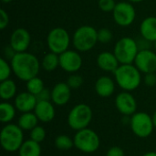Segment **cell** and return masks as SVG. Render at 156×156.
I'll return each mask as SVG.
<instances>
[{"mask_svg":"<svg viewBox=\"0 0 156 156\" xmlns=\"http://www.w3.org/2000/svg\"><path fill=\"white\" fill-rule=\"evenodd\" d=\"M10 63L15 76L25 82L37 77L41 68L38 58L27 51L16 53L10 60Z\"/></svg>","mask_w":156,"mask_h":156,"instance_id":"cell-1","label":"cell"},{"mask_svg":"<svg viewBox=\"0 0 156 156\" xmlns=\"http://www.w3.org/2000/svg\"><path fill=\"white\" fill-rule=\"evenodd\" d=\"M116 84L125 91H133L143 81L142 72L134 64H120L113 72Z\"/></svg>","mask_w":156,"mask_h":156,"instance_id":"cell-2","label":"cell"},{"mask_svg":"<svg viewBox=\"0 0 156 156\" xmlns=\"http://www.w3.org/2000/svg\"><path fill=\"white\" fill-rule=\"evenodd\" d=\"M98 43V30L92 26L84 25L79 27L72 36V44L74 48L80 52L91 50Z\"/></svg>","mask_w":156,"mask_h":156,"instance_id":"cell-3","label":"cell"},{"mask_svg":"<svg viewBox=\"0 0 156 156\" xmlns=\"http://www.w3.org/2000/svg\"><path fill=\"white\" fill-rule=\"evenodd\" d=\"M24 142V131L17 124L7 123L2 128L0 133V144L5 152H18Z\"/></svg>","mask_w":156,"mask_h":156,"instance_id":"cell-4","label":"cell"},{"mask_svg":"<svg viewBox=\"0 0 156 156\" xmlns=\"http://www.w3.org/2000/svg\"><path fill=\"white\" fill-rule=\"evenodd\" d=\"M139 51L137 40L130 37H123L116 42L112 52L120 64H133Z\"/></svg>","mask_w":156,"mask_h":156,"instance_id":"cell-5","label":"cell"},{"mask_svg":"<svg viewBox=\"0 0 156 156\" xmlns=\"http://www.w3.org/2000/svg\"><path fill=\"white\" fill-rule=\"evenodd\" d=\"M92 110L86 103L76 104L68 114V124L70 129L78 132L88 128L92 121Z\"/></svg>","mask_w":156,"mask_h":156,"instance_id":"cell-6","label":"cell"},{"mask_svg":"<svg viewBox=\"0 0 156 156\" xmlns=\"http://www.w3.org/2000/svg\"><path fill=\"white\" fill-rule=\"evenodd\" d=\"M73 141L74 146L84 154L95 153L101 144V140L98 133L90 128H85L76 132Z\"/></svg>","mask_w":156,"mask_h":156,"instance_id":"cell-7","label":"cell"},{"mask_svg":"<svg viewBox=\"0 0 156 156\" xmlns=\"http://www.w3.org/2000/svg\"><path fill=\"white\" fill-rule=\"evenodd\" d=\"M70 42H72V38L64 27H54L47 36V46L48 50L58 55L69 49Z\"/></svg>","mask_w":156,"mask_h":156,"instance_id":"cell-8","label":"cell"},{"mask_svg":"<svg viewBox=\"0 0 156 156\" xmlns=\"http://www.w3.org/2000/svg\"><path fill=\"white\" fill-rule=\"evenodd\" d=\"M130 126L133 133L139 138L149 137L154 129L153 118L144 112H136L131 116Z\"/></svg>","mask_w":156,"mask_h":156,"instance_id":"cell-9","label":"cell"},{"mask_svg":"<svg viewBox=\"0 0 156 156\" xmlns=\"http://www.w3.org/2000/svg\"><path fill=\"white\" fill-rule=\"evenodd\" d=\"M112 13L115 24L122 27L131 26L136 18V10L128 1L118 2Z\"/></svg>","mask_w":156,"mask_h":156,"instance_id":"cell-10","label":"cell"},{"mask_svg":"<svg viewBox=\"0 0 156 156\" xmlns=\"http://www.w3.org/2000/svg\"><path fill=\"white\" fill-rule=\"evenodd\" d=\"M82 57L76 49H68L59 55V68L68 73H76L82 67Z\"/></svg>","mask_w":156,"mask_h":156,"instance_id":"cell-11","label":"cell"},{"mask_svg":"<svg viewBox=\"0 0 156 156\" xmlns=\"http://www.w3.org/2000/svg\"><path fill=\"white\" fill-rule=\"evenodd\" d=\"M133 64L142 74L156 72V52L151 48L140 50Z\"/></svg>","mask_w":156,"mask_h":156,"instance_id":"cell-12","label":"cell"},{"mask_svg":"<svg viewBox=\"0 0 156 156\" xmlns=\"http://www.w3.org/2000/svg\"><path fill=\"white\" fill-rule=\"evenodd\" d=\"M115 107L123 116H132L137 112V101L130 91L120 92L114 101Z\"/></svg>","mask_w":156,"mask_h":156,"instance_id":"cell-13","label":"cell"},{"mask_svg":"<svg viewBox=\"0 0 156 156\" xmlns=\"http://www.w3.org/2000/svg\"><path fill=\"white\" fill-rule=\"evenodd\" d=\"M31 44V35L27 29L24 27L16 28L10 35L9 45L17 52H25Z\"/></svg>","mask_w":156,"mask_h":156,"instance_id":"cell-14","label":"cell"},{"mask_svg":"<svg viewBox=\"0 0 156 156\" xmlns=\"http://www.w3.org/2000/svg\"><path fill=\"white\" fill-rule=\"evenodd\" d=\"M37 103V99L35 95L28 92L27 90L18 93L15 97L14 105L16 111L21 113L34 112L35 107Z\"/></svg>","mask_w":156,"mask_h":156,"instance_id":"cell-15","label":"cell"},{"mask_svg":"<svg viewBox=\"0 0 156 156\" xmlns=\"http://www.w3.org/2000/svg\"><path fill=\"white\" fill-rule=\"evenodd\" d=\"M71 97V89L67 82H58L51 90V101L57 106L66 105Z\"/></svg>","mask_w":156,"mask_h":156,"instance_id":"cell-16","label":"cell"},{"mask_svg":"<svg viewBox=\"0 0 156 156\" xmlns=\"http://www.w3.org/2000/svg\"><path fill=\"white\" fill-rule=\"evenodd\" d=\"M54 103L51 101H37L34 112L37 115L39 122L48 123L52 122L56 115V110Z\"/></svg>","mask_w":156,"mask_h":156,"instance_id":"cell-17","label":"cell"},{"mask_svg":"<svg viewBox=\"0 0 156 156\" xmlns=\"http://www.w3.org/2000/svg\"><path fill=\"white\" fill-rule=\"evenodd\" d=\"M96 62L99 69H101L102 71L105 72L113 73L120 66V62L118 61L114 53L110 51L101 52L97 57Z\"/></svg>","mask_w":156,"mask_h":156,"instance_id":"cell-18","label":"cell"},{"mask_svg":"<svg viewBox=\"0 0 156 156\" xmlns=\"http://www.w3.org/2000/svg\"><path fill=\"white\" fill-rule=\"evenodd\" d=\"M115 80L109 76H101L95 82L96 93L101 98H109L115 91Z\"/></svg>","mask_w":156,"mask_h":156,"instance_id":"cell-19","label":"cell"},{"mask_svg":"<svg viewBox=\"0 0 156 156\" xmlns=\"http://www.w3.org/2000/svg\"><path fill=\"white\" fill-rule=\"evenodd\" d=\"M140 34L144 39L154 42L156 40V16L145 17L140 25Z\"/></svg>","mask_w":156,"mask_h":156,"instance_id":"cell-20","label":"cell"},{"mask_svg":"<svg viewBox=\"0 0 156 156\" xmlns=\"http://www.w3.org/2000/svg\"><path fill=\"white\" fill-rule=\"evenodd\" d=\"M17 87L16 82L11 80H5L0 82V97L4 101H8L17 95Z\"/></svg>","mask_w":156,"mask_h":156,"instance_id":"cell-21","label":"cell"},{"mask_svg":"<svg viewBox=\"0 0 156 156\" xmlns=\"http://www.w3.org/2000/svg\"><path fill=\"white\" fill-rule=\"evenodd\" d=\"M38 119L34 112H25L21 113L17 120V125L23 130V131H28L30 132L32 129H34L36 126L38 125Z\"/></svg>","mask_w":156,"mask_h":156,"instance_id":"cell-22","label":"cell"},{"mask_svg":"<svg viewBox=\"0 0 156 156\" xmlns=\"http://www.w3.org/2000/svg\"><path fill=\"white\" fill-rule=\"evenodd\" d=\"M18 156H41L40 144L29 139L23 143L18 150Z\"/></svg>","mask_w":156,"mask_h":156,"instance_id":"cell-23","label":"cell"},{"mask_svg":"<svg viewBox=\"0 0 156 156\" xmlns=\"http://www.w3.org/2000/svg\"><path fill=\"white\" fill-rule=\"evenodd\" d=\"M16 109L14 104L4 101L0 103V121L2 123H11L16 117Z\"/></svg>","mask_w":156,"mask_h":156,"instance_id":"cell-24","label":"cell"},{"mask_svg":"<svg viewBox=\"0 0 156 156\" xmlns=\"http://www.w3.org/2000/svg\"><path fill=\"white\" fill-rule=\"evenodd\" d=\"M40 64L41 68L44 70L48 72L54 71L59 67V55L49 51L44 55L42 60L40 61Z\"/></svg>","mask_w":156,"mask_h":156,"instance_id":"cell-25","label":"cell"},{"mask_svg":"<svg viewBox=\"0 0 156 156\" xmlns=\"http://www.w3.org/2000/svg\"><path fill=\"white\" fill-rule=\"evenodd\" d=\"M55 147L60 151H69L74 146V141L71 137L66 134H60L55 138Z\"/></svg>","mask_w":156,"mask_h":156,"instance_id":"cell-26","label":"cell"},{"mask_svg":"<svg viewBox=\"0 0 156 156\" xmlns=\"http://www.w3.org/2000/svg\"><path fill=\"white\" fill-rule=\"evenodd\" d=\"M26 89L28 92L37 96L41 90L45 89L44 81L39 77H34L26 82Z\"/></svg>","mask_w":156,"mask_h":156,"instance_id":"cell-27","label":"cell"},{"mask_svg":"<svg viewBox=\"0 0 156 156\" xmlns=\"http://www.w3.org/2000/svg\"><path fill=\"white\" fill-rule=\"evenodd\" d=\"M12 73H13V69L10 61L5 59V58H0V81L10 79Z\"/></svg>","mask_w":156,"mask_h":156,"instance_id":"cell-28","label":"cell"},{"mask_svg":"<svg viewBox=\"0 0 156 156\" xmlns=\"http://www.w3.org/2000/svg\"><path fill=\"white\" fill-rule=\"evenodd\" d=\"M46 135H47L46 130L40 125L36 126L34 129L30 131V139L38 144L44 142V140L46 139Z\"/></svg>","mask_w":156,"mask_h":156,"instance_id":"cell-29","label":"cell"},{"mask_svg":"<svg viewBox=\"0 0 156 156\" xmlns=\"http://www.w3.org/2000/svg\"><path fill=\"white\" fill-rule=\"evenodd\" d=\"M113 38L112 32L107 27H101L98 29V42L101 44H108Z\"/></svg>","mask_w":156,"mask_h":156,"instance_id":"cell-30","label":"cell"},{"mask_svg":"<svg viewBox=\"0 0 156 156\" xmlns=\"http://www.w3.org/2000/svg\"><path fill=\"white\" fill-rule=\"evenodd\" d=\"M67 84L69 86V88L71 90H77L82 86L83 78H82V76H80L79 74L72 73L69 76V78L67 80Z\"/></svg>","mask_w":156,"mask_h":156,"instance_id":"cell-31","label":"cell"},{"mask_svg":"<svg viewBox=\"0 0 156 156\" xmlns=\"http://www.w3.org/2000/svg\"><path fill=\"white\" fill-rule=\"evenodd\" d=\"M115 0H99L98 1V6L99 8L105 13L112 12L115 5H116Z\"/></svg>","mask_w":156,"mask_h":156,"instance_id":"cell-32","label":"cell"},{"mask_svg":"<svg viewBox=\"0 0 156 156\" xmlns=\"http://www.w3.org/2000/svg\"><path fill=\"white\" fill-rule=\"evenodd\" d=\"M9 25V16L4 9H0V29L4 30Z\"/></svg>","mask_w":156,"mask_h":156,"instance_id":"cell-33","label":"cell"},{"mask_svg":"<svg viewBox=\"0 0 156 156\" xmlns=\"http://www.w3.org/2000/svg\"><path fill=\"white\" fill-rule=\"evenodd\" d=\"M143 80L144 84L148 87H154L156 85V72L153 73H147L144 74V77L143 78Z\"/></svg>","mask_w":156,"mask_h":156,"instance_id":"cell-34","label":"cell"},{"mask_svg":"<svg viewBox=\"0 0 156 156\" xmlns=\"http://www.w3.org/2000/svg\"><path fill=\"white\" fill-rule=\"evenodd\" d=\"M106 156H125V154L120 146H112L107 151Z\"/></svg>","mask_w":156,"mask_h":156,"instance_id":"cell-35","label":"cell"},{"mask_svg":"<svg viewBox=\"0 0 156 156\" xmlns=\"http://www.w3.org/2000/svg\"><path fill=\"white\" fill-rule=\"evenodd\" d=\"M36 97L37 99V101H51V90L45 88Z\"/></svg>","mask_w":156,"mask_h":156,"instance_id":"cell-36","label":"cell"},{"mask_svg":"<svg viewBox=\"0 0 156 156\" xmlns=\"http://www.w3.org/2000/svg\"><path fill=\"white\" fill-rule=\"evenodd\" d=\"M16 52L12 48V47L9 45V46H7V47H5V48H4V58H5V59H7V60H11L12 59V58L15 56V54H16Z\"/></svg>","mask_w":156,"mask_h":156,"instance_id":"cell-37","label":"cell"},{"mask_svg":"<svg viewBox=\"0 0 156 156\" xmlns=\"http://www.w3.org/2000/svg\"><path fill=\"white\" fill-rule=\"evenodd\" d=\"M150 41L144 39V37H142V39H140L139 41H137L138 47L140 50H144V49H150Z\"/></svg>","mask_w":156,"mask_h":156,"instance_id":"cell-38","label":"cell"},{"mask_svg":"<svg viewBox=\"0 0 156 156\" xmlns=\"http://www.w3.org/2000/svg\"><path fill=\"white\" fill-rule=\"evenodd\" d=\"M143 156H156V152H148L145 153Z\"/></svg>","mask_w":156,"mask_h":156,"instance_id":"cell-39","label":"cell"},{"mask_svg":"<svg viewBox=\"0 0 156 156\" xmlns=\"http://www.w3.org/2000/svg\"><path fill=\"white\" fill-rule=\"evenodd\" d=\"M127 1L132 3V4H136V3H142V2H144L145 0H127Z\"/></svg>","mask_w":156,"mask_h":156,"instance_id":"cell-40","label":"cell"},{"mask_svg":"<svg viewBox=\"0 0 156 156\" xmlns=\"http://www.w3.org/2000/svg\"><path fill=\"white\" fill-rule=\"evenodd\" d=\"M152 118H153V122H154V128H156V111L154 112V113L153 114Z\"/></svg>","mask_w":156,"mask_h":156,"instance_id":"cell-41","label":"cell"},{"mask_svg":"<svg viewBox=\"0 0 156 156\" xmlns=\"http://www.w3.org/2000/svg\"><path fill=\"white\" fill-rule=\"evenodd\" d=\"M2 1V3H4V4H9V3H11V2H13V0H1Z\"/></svg>","mask_w":156,"mask_h":156,"instance_id":"cell-42","label":"cell"},{"mask_svg":"<svg viewBox=\"0 0 156 156\" xmlns=\"http://www.w3.org/2000/svg\"><path fill=\"white\" fill-rule=\"evenodd\" d=\"M154 49H155V52H156V40L154 42Z\"/></svg>","mask_w":156,"mask_h":156,"instance_id":"cell-43","label":"cell"}]
</instances>
